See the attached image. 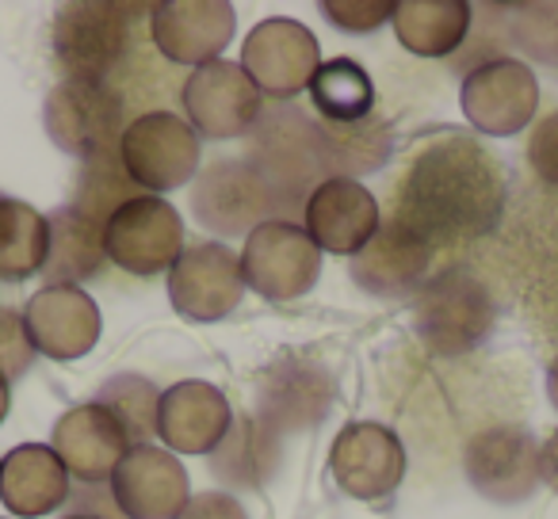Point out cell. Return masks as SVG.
<instances>
[{
    "label": "cell",
    "instance_id": "5bb4252c",
    "mask_svg": "<svg viewBox=\"0 0 558 519\" xmlns=\"http://www.w3.org/2000/svg\"><path fill=\"white\" fill-rule=\"evenodd\" d=\"M111 496L126 519H177L192 501L187 470L165 447H131L111 473Z\"/></svg>",
    "mask_w": 558,
    "mask_h": 519
},
{
    "label": "cell",
    "instance_id": "4fadbf2b",
    "mask_svg": "<svg viewBox=\"0 0 558 519\" xmlns=\"http://www.w3.org/2000/svg\"><path fill=\"white\" fill-rule=\"evenodd\" d=\"M329 473L341 493L356 501H383L405 478V447L379 420H352L337 432L329 450Z\"/></svg>",
    "mask_w": 558,
    "mask_h": 519
},
{
    "label": "cell",
    "instance_id": "d4e9b609",
    "mask_svg": "<svg viewBox=\"0 0 558 519\" xmlns=\"http://www.w3.org/2000/svg\"><path fill=\"white\" fill-rule=\"evenodd\" d=\"M47 214L24 199L0 195V280L24 283L47 264Z\"/></svg>",
    "mask_w": 558,
    "mask_h": 519
},
{
    "label": "cell",
    "instance_id": "ba28073f",
    "mask_svg": "<svg viewBox=\"0 0 558 519\" xmlns=\"http://www.w3.org/2000/svg\"><path fill=\"white\" fill-rule=\"evenodd\" d=\"M318 65H322L318 39H314L311 27L291 16L260 20L245 35V47H241V70L253 77L260 96L268 92L276 100H291L303 88H311Z\"/></svg>",
    "mask_w": 558,
    "mask_h": 519
},
{
    "label": "cell",
    "instance_id": "e575fe53",
    "mask_svg": "<svg viewBox=\"0 0 558 519\" xmlns=\"http://www.w3.org/2000/svg\"><path fill=\"white\" fill-rule=\"evenodd\" d=\"M547 397H550V405L558 409V356H555V363H550V371H547Z\"/></svg>",
    "mask_w": 558,
    "mask_h": 519
},
{
    "label": "cell",
    "instance_id": "d6a6232c",
    "mask_svg": "<svg viewBox=\"0 0 558 519\" xmlns=\"http://www.w3.org/2000/svg\"><path fill=\"white\" fill-rule=\"evenodd\" d=\"M539 473H543V485H550L558 493V428L539 447Z\"/></svg>",
    "mask_w": 558,
    "mask_h": 519
},
{
    "label": "cell",
    "instance_id": "ac0fdd59",
    "mask_svg": "<svg viewBox=\"0 0 558 519\" xmlns=\"http://www.w3.org/2000/svg\"><path fill=\"white\" fill-rule=\"evenodd\" d=\"M233 424V409L226 394L210 382L187 379L161 394L157 435L177 455H210L226 440Z\"/></svg>",
    "mask_w": 558,
    "mask_h": 519
},
{
    "label": "cell",
    "instance_id": "d6986e66",
    "mask_svg": "<svg viewBox=\"0 0 558 519\" xmlns=\"http://www.w3.org/2000/svg\"><path fill=\"white\" fill-rule=\"evenodd\" d=\"M50 447L62 458L70 478H81L85 485H100L116 473L119 458L131 450V443L104 405L88 401L58 417Z\"/></svg>",
    "mask_w": 558,
    "mask_h": 519
},
{
    "label": "cell",
    "instance_id": "277c9868",
    "mask_svg": "<svg viewBox=\"0 0 558 519\" xmlns=\"http://www.w3.org/2000/svg\"><path fill=\"white\" fill-rule=\"evenodd\" d=\"M47 134L62 153L81 157L85 164L119 157L123 141V100L108 85L93 81H62L50 88L47 108Z\"/></svg>",
    "mask_w": 558,
    "mask_h": 519
},
{
    "label": "cell",
    "instance_id": "2e32d148",
    "mask_svg": "<svg viewBox=\"0 0 558 519\" xmlns=\"http://www.w3.org/2000/svg\"><path fill=\"white\" fill-rule=\"evenodd\" d=\"M24 325L35 351L58 363L81 359L100 341V310L81 287H43L27 298Z\"/></svg>",
    "mask_w": 558,
    "mask_h": 519
},
{
    "label": "cell",
    "instance_id": "8fae6325",
    "mask_svg": "<svg viewBox=\"0 0 558 519\" xmlns=\"http://www.w3.org/2000/svg\"><path fill=\"white\" fill-rule=\"evenodd\" d=\"M245 295V275H241V256L230 245L199 240L184 248L169 272V302L184 321L210 325L238 310Z\"/></svg>",
    "mask_w": 558,
    "mask_h": 519
},
{
    "label": "cell",
    "instance_id": "83f0119b",
    "mask_svg": "<svg viewBox=\"0 0 558 519\" xmlns=\"http://www.w3.org/2000/svg\"><path fill=\"white\" fill-rule=\"evenodd\" d=\"M96 405H104L116 417V424L123 428L131 447H146L154 440L161 397H157V386L149 379H142V374H116V379L104 382Z\"/></svg>",
    "mask_w": 558,
    "mask_h": 519
},
{
    "label": "cell",
    "instance_id": "4316f807",
    "mask_svg": "<svg viewBox=\"0 0 558 519\" xmlns=\"http://www.w3.org/2000/svg\"><path fill=\"white\" fill-rule=\"evenodd\" d=\"M311 100L329 123H341V126L364 123L375 108L372 73L360 62H352V58L322 62L311 81Z\"/></svg>",
    "mask_w": 558,
    "mask_h": 519
},
{
    "label": "cell",
    "instance_id": "4dcf8cb0",
    "mask_svg": "<svg viewBox=\"0 0 558 519\" xmlns=\"http://www.w3.org/2000/svg\"><path fill=\"white\" fill-rule=\"evenodd\" d=\"M527 161L539 172L543 184L558 187V111H550V115H543L535 123L532 138H527Z\"/></svg>",
    "mask_w": 558,
    "mask_h": 519
},
{
    "label": "cell",
    "instance_id": "d590c367",
    "mask_svg": "<svg viewBox=\"0 0 558 519\" xmlns=\"http://www.w3.org/2000/svg\"><path fill=\"white\" fill-rule=\"evenodd\" d=\"M62 519H104V516H96V511H70V516H62Z\"/></svg>",
    "mask_w": 558,
    "mask_h": 519
},
{
    "label": "cell",
    "instance_id": "ffe728a7",
    "mask_svg": "<svg viewBox=\"0 0 558 519\" xmlns=\"http://www.w3.org/2000/svg\"><path fill=\"white\" fill-rule=\"evenodd\" d=\"M428 260H433V245L425 237H417L413 230H405L398 218H390L352 256V280L364 291H372V295L398 298V295H410L425 280Z\"/></svg>",
    "mask_w": 558,
    "mask_h": 519
},
{
    "label": "cell",
    "instance_id": "52a82bcc",
    "mask_svg": "<svg viewBox=\"0 0 558 519\" xmlns=\"http://www.w3.org/2000/svg\"><path fill=\"white\" fill-rule=\"evenodd\" d=\"M417 333L436 356H463L478 348L494 329V302L489 291L466 272H444L421 291L417 298Z\"/></svg>",
    "mask_w": 558,
    "mask_h": 519
},
{
    "label": "cell",
    "instance_id": "7c38bea8",
    "mask_svg": "<svg viewBox=\"0 0 558 519\" xmlns=\"http://www.w3.org/2000/svg\"><path fill=\"white\" fill-rule=\"evenodd\" d=\"M180 103L187 111V123L203 138H241L260 115V88L253 85L241 62H207L192 70V77L180 88Z\"/></svg>",
    "mask_w": 558,
    "mask_h": 519
},
{
    "label": "cell",
    "instance_id": "f546056e",
    "mask_svg": "<svg viewBox=\"0 0 558 519\" xmlns=\"http://www.w3.org/2000/svg\"><path fill=\"white\" fill-rule=\"evenodd\" d=\"M322 12L329 16V24L341 27L349 35H367V32H379L387 20H395V4L387 0H326Z\"/></svg>",
    "mask_w": 558,
    "mask_h": 519
},
{
    "label": "cell",
    "instance_id": "7402d4cb",
    "mask_svg": "<svg viewBox=\"0 0 558 519\" xmlns=\"http://www.w3.org/2000/svg\"><path fill=\"white\" fill-rule=\"evenodd\" d=\"M329 405V374L318 363H276L260 379V420L271 432L318 424Z\"/></svg>",
    "mask_w": 558,
    "mask_h": 519
},
{
    "label": "cell",
    "instance_id": "6da1fadb",
    "mask_svg": "<svg viewBox=\"0 0 558 519\" xmlns=\"http://www.w3.org/2000/svg\"><path fill=\"white\" fill-rule=\"evenodd\" d=\"M505 210L501 161L474 138H436L421 149L398 184L395 218L428 245L494 233Z\"/></svg>",
    "mask_w": 558,
    "mask_h": 519
},
{
    "label": "cell",
    "instance_id": "7a4b0ae2",
    "mask_svg": "<svg viewBox=\"0 0 558 519\" xmlns=\"http://www.w3.org/2000/svg\"><path fill=\"white\" fill-rule=\"evenodd\" d=\"M50 47H54V62L65 81L104 85V77L131 47V9L108 4V0L62 4L50 27Z\"/></svg>",
    "mask_w": 558,
    "mask_h": 519
},
{
    "label": "cell",
    "instance_id": "44dd1931",
    "mask_svg": "<svg viewBox=\"0 0 558 519\" xmlns=\"http://www.w3.org/2000/svg\"><path fill=\"white\" fill-rule=\"evenodd\" d=\"M0 501L12 516L39 519L70 501V470L47 443H20L0 462Z\"/></svg>",
    "mask_w": 558,
    "mask_h": 519
},
{
    "label": "cell",
    "instance_id": "f1b7e54d",
    "mask_svg": "<svg viewBox=\"0 0 558 519\" xmlns=\"http://www.w3.org/2000/svg\"><path fill=\"white\" fill-rule=\"evenodd\" d=\"M35 363V344L27 336L24 313L12 306H0V374L9 382L24 379Z\"/></svg>",
    "mask_w": 558,
    "mask_h": 519
},
{
    "label": "cell",
    "instance_id": "3957f363",
    "mask_svg": "<svg viewBox=\"0 0 558 519\" xmlns=\"http://www.w3.org/2000/svg\"><path fill=\"white\" fill-rule=\"evenodd\" d=\"M104 256L138 280L172 272L184 256V218L161 195H131L104 222Z\"/></svg>",
    "mask_w": 558,
    "mask_h": 519
},
{
    "label": "cell",
    "instance_id": "e0dca14e",
    "mask_svg": "<svg viewBox=\"0 0 558 519\" xmlns=\"http://www.w3.org/2000/svg\"><path fill=\"white\" fill-rule=\"evenodd\" d=\"M379 199L364 184L349 176H329L306 199V225L311 240L326 252L356 256L379 233Z\"/></svg>",
    "mask_w": 558,
    "mask_h": 519
},
{
    "label": "cell",
    "instance_id": "cb8c5ba5",
    "mask_svg": "<svg viewBox=\"0 0 558 519\" xmlns=\"http://www.w3.org/2000/svg\"><path fill=\"white\" fill-rule=\"evenodd\" d=\"M395 35L417 58H448L471 32V4L463 0H402L395 4Z\"/></svg>",
    "mask_w": 558,
    "mask_h": 519
},
{
    "label": "cell",
    "instance_id": "9a60e30c",
    "mask_svg": "<svg viewBox=\"0 0 558 519\" xmlns=\"http://www.w3.org/2000/svg\"><path fill=\"white\" fill-rule=\"evenodd\" d=\"M233 9L226 0H165L149 12L154 47L177 65L218 62L233 39Z\"/></svg>",
    "mask_w": 558,
    "mask_h": 519
},
{
    "label": "cell",
    "instance_id": "603a6c76",
    "mask_svg": "<svg viewBox=\"0 0 558 519\" xmlns=\"http://www.w3.org/2000/svg\"><path fill=\"white\" fill-rule=\"evenodd\" d=\"M47 264H43V280L47 287H77V283L93 280L104 268V225L81 214L77 207H58L47 214Z\"/></svg>",
    "mask_w": 558,
    "mask_h": 519
},
{
    "label": "cell",
    "instance_id": "9c48e42d",
    "mask_svg": "<svg viewBox=\"0 0 558 519\" xmlns=\"http://www.w3.org/2000/svg\"><path fill=\"white\" fill-rule=\"evenodd\" d=\"M459 108L466 123L494 138L520 134L539 108V81L520 58H494L474 65L459 85Z\"/></svg>",
    "mask_w": 558,
    "mask_h": 519
},
{
    "label": "cell",
    "instance_id": "30bf717a",
    "mask_svg": "<svg viewBox=\"0 0 558 519\" xmlns=\"http://www.w3.org/2000/svg\"><path fill=\"white\" fill-rule=\"evenodd\" d=\"M463 473L486 501L520 504L539 489V443L520 424H494L463 447Z\"/></svg>",
    "mask_w": 558,
    "mask_h": 519
},
{
    "label": "cell",
    "instance_id": "484cf974",
    "mask_svg": "<svg viewBox=\"0 0 558 519\" xmlns=\"http://www.w3.org/2000/svg\"><path fill=\"white\" fill-rule=\"evenodd\" d=\"M210 470L226 485L260 489L276 470V432L264 428L256 417L233 420L226 440L218 443L215 458H210Z\"/></svg>",
    "mask_w": 558,
    "mask_h": 519
},
{
    "label": "cell",
    "instance_id": "836d02e7",
    "mask_svg": "<svg viewBox=\"0 0 558 519\" xmlns=\"http://www.w3.org/2000/svg\"><path fill=\"white\" fill-rule=\"evenodd\" d=\"M12 382L0 374V424H4V417H9V409H12Z\"/></svg>",
    "mask_w": 558,
    "mask_h": 519
},
{
    "label": "cell",
    "instance_id": "1f68e13d",
    "mask_svg": "<svg viewBox=\"0 0 558 519\" xmlns=\"http://www.w3.org/2000/svg\"><path fill=\"white\" fill-rule=\"evenodd\" d=\"M177 519H248V516L230 493H218V489H210V493H195L192 501L184 504V511H180Z\"/></svg>",
    "mask_w": 558,
    "mask_h": 519
},
{
    "label": "cell",
    "instance_id": "8992f818",
    "mask_svg": "<svg viewBox=\"0 0 558 519\" xmlns=\"http://www.w3.org/2000/svg\"><path fill=\"white\" fill-rule=\"evenodd\" d=\"M241 275L268 302H295L311 295L322 275V248L295 222H260L241 248Z\"/></svg>",
    "mask_w": 558,
    "mask_h": 519
},
{
    "label": "cell",
    "instance_id": "5b68a950",
    "mask_svg": "<svg viewBox=\"0 0 558 519\" xmlns=\"http://www.w3.org/2000/svg\"><path fill=\"white\" fill-rule=\"evenodd\" d=\"M199 134L192 123L172 111H146L123 131L119 141V164L126 180L146 187L149 195L177 191L199 169Z\"/></svg>",
    "mask_w": 558,
    "mask_h": 519
}]
</instances>
